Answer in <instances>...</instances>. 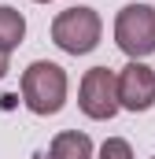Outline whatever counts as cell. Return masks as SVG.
I'll list each match as a JSON object with an SVG mask.
<instances>
[{
    "label": "cell",
    "instance_id": "obj_2",
    "mask_svg": "<svg viewBox=\"0 0 155 159\" xmlns=\"http://www.w3.org/2000/svg\"><path fill=\"white\" fill-rule=\"evenodd\" d=\"M104 34V22L96 15V7H67L52 19V41L67 52V56H85L100 44Z\"/></svg>",
    "mask_w": 155,
    "mask_h": 159
},
{
    "label": "cell",
    "instance_id": "obj_4",
    "mask_svg": "<svg viewBox=\"0 0 155 159\" xmlns=\"http://www.w3.org/2000/svg\"><path fill=\"white\" fill-rule=\"evenodd\" d=\"M78 107L89 115V119L104 122V119H115L118 115V78L115 70H107V67H92V70H85V78H81V89H78Z\"/></svg>",
    "mask_w": 155,
    "mask_h": 159
},
{
    "label": "cell",
    "instance_id": "obj_10",
    "mask_svg": "<svg viewBox=\"0 0 155 159\" xmlns=\"http://www.w3.org/2000/svg\"><path fill=\"white\" fill-rule=\"evenodd\" d=\"M37 4H52V0H37Z\"/></svg>",
    "mask_w": 155,
    "mask_h": 159
},
{
    "label": "cell",
    "instance_id": "obj_5",
    "mask_svg": "<svg viewBox=\"0 0 155 159\" xmlns=\"http://www.w3.org/2000/svg\"><path fill=\"white\" fill-rule=\"evenodd\" d=\"M118 104L126 111H148L155 104V70L140 59H129L118 70Z\"/></svg>",
    "mask_w": 155,
    "mask_h": 159
},
{
    "label": "cell",
    "instance_id": "obj_7",
    "mask_svg": "<svg viewBox=\"0 0 155 159\" xmlns=\"http://www.w3.org/2000/svg\"><path fill=\"white\" fill-rule=\"evenodd\" d=\"M22 37H26V19H22V11L0 4V52L11 56V52L22 44Z\"/></svg>",
    "mask_w": 155,
    "mask_h": 159
},
{
    "label": "cell",
    "instance_id": "obj_9",
    "mask_svg": "<svg viewBox=\"0 0 155 159\" xmlns=\"http://www.w3.org/2000/svg\"><path fill=\"white\" fill-rule=\"evenodd\" d=\"M4 74H7V56L0 52V78H4Z\"/></svg>",
    "mask_w": 155,
    "mask_h": 159
},
{
    "label": "cell",
    "instance_id": "obj_11",
    "mask_svg": "<svg viewBox=\"0 0 155 159\" xmlns=\"http://www.w3.org/2000/svg\"><path fill=\"white\" fill-rule=\"evenodd\" d=\"M152 159H155V156H152Z\"/></svg>",
    "mask_w": 155,
    "mask_h": 159
},
{
    "label": "cell",
    "instance_id": "obj_1",
    "mask_svg": "<svg viewBox=\"0 0 155 159\" xmlns=\"http://www.w3.org/2000/svg\"><path fill=\"white\" fill-rule=\"evenodd\" d=\"M22 100L33 115H55L67 104V70L52 59H37L22 70Z\"/></svg>",
    "mask_w": 155,
    "mask_h": 159
},
{
    "label": "cell",
    "instance_id": "obj_8",
    "mask_svg": "<svg viewBox=\"0 0 155 159\" xmlns=\"http://www.w3.org/2000/svg\"><path fill=\"white\" fill-rule=\"evenodd\" d=\"M100 159H133V148H129V141H122V137H107V141L100 144Z\"/></svg>",
    "mask_w": 155,
    "mask_h": 159
},
{
    "label": "cell",
    "instance_id": "obj_3",
    "mask_svg": "<svg viewBox=\"0 0 155 159\" xmlns=\"http://www.w3.org/2000/svg\"><path fill=\"white\" fill-rule=\"evenodd\" d=\"M115 41L129 59H144L155 52V7L152 4H126L115 19Z\"/></svg>",
    "mask_w": 155,
    "mask_h": 159
},
{
    "label": "cell",
    "instance_id": "obj_6",
    "mask_svg": "<svg viewBox=\"0 0 155 159\" xmlns=\"http://www.w3.org/2000/svg\"><path fill=\"white\" fill-rule=\"evenodd\" d=\"M48 159H92V141H89V133H78V129L55 133L52 144H48Z\"/></svg>",
    "mask_w": 155,
    "mask_h": 159
}]
</instances>
